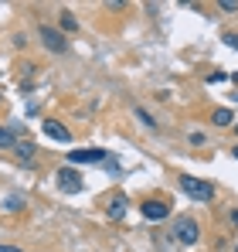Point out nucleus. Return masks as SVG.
I'll return each instance as SVG.
<instances>
[{
  "label": "nucleus",
  "instance_id": "21",
  "mask_svg": "<svg viewBox=\"0 0 238 252\" xmlns=\"http://www.w3.org/2000/svg\"><path fill=\"white\" fill-rule=\"evenodd\" d=\"M235 252H238V246H235Z\"/></svg>",
  "mask_w": 238,
  "mask_h": 252
},
{
  "label": "nucleus",
  "instance_id": "8",
  "mask_svg": "<svg viewBox=\"0 0 238 252\" xmlns=\"http://www.w3.org/2000/svg\"><path fill=\"white\" fill-rule=\"evenodd\" d=\"M140 211H143V218H147V221H163V218L170 215V208H167L163 201H157V198H153V201H143Z\"/></svg>",
  "mask_w": 238,
  "mask_h": 252
},
{
  "label": "nucleus",
  "instance_id": "20",
  "mask_svg": "<svg viewBox=\"0 0 238 252\" xmlns=\"http://www.w3.org/2000/svg\"><path fill=\"white\" fill-rule=\"evenodd\" d=\"M235 133H238V126H235Z\"/></svg>",
  "mask_w": 238,
  "mask_h": 252
},
{
  "label": "nucleus",
  "instance_id": "11",
  "mask_svg": "<svg viewBox=\"0 0 238 252\" xmlns=\"http://www.w3.org/2000/svg\"><path fill=\"white\" fill-rule=\"evenodd\" d=\"M0 208L7 211V215H10V211H21V208H24V198H21V194H7Z\"/></svg>",
  "mask_w": 238,
  "mask_h": 252
},
{
  "label": "nucleus",
  "instance_id": "14",
  "mask_svg": "<svg viewBox=\"0 0 238 252\" xmlns=\"http://www.w3.org/2000/svg\"><path fill=\"white\" fill-rule=\"evenodd\" d=\"M136 120H140V123L147 126V129H157V123H153V116H150L147 109H140V106H136Z\"/></svg>",
  "mask_w": 238,
  "mask_h": 252
},
{
  "label": "nucleus",
  "instance_id": "10",
  "mask_svg": "<svg viewBox=\"0 0 238 252\" xmlns=\"http://www.w3.org/2000/svg\"><path fill=\"white\" fill-rule=\"evenodd\" d=\"M0 147H3V150H14V147H17V133L7 129V126H0Z\"/></svg>",
  "mask_w": 238,
  "mask_h": 252
},
{
  "label": "nucleus",
  "instance_id": "12",
  "mask_svg": "<svg viewBox=\"0 0 238 252\" xmlns=\"http://www.w3.org/2000/svg\"><path fill=\"white\" fill-rule=\"evenodd\" d=\"M122 215H126V198L119 194V198L109 201V218H122Z\"/></svg>",
  "mask_w": 238,
  "mask_h": 252
},
{
  "label": "nucleus",
  "instance_id": "13",
  "mask_svg": "<svg viewBox=\"0 0 238 252\" xmlns=\"http://www.w3.org/2000/svg\"><path fill=\"white\" fill-rule=\"evenodd\" d=\"M65 31H79V21L72 17V10H65V14H61V34H65Z\"/></svg>",
  "mask_w": 238,
  "mask_h": 252
},
{
  "label": "nucleus",
  "instance_id": "16",
  "mask_svg": "<svg viewBox=\"0 0 238 252\" xmlns=\"http://www.w3.org/2000/svg\"><path fill=\"white\" fill-rule=\"evenodd\" d=\"M225 44H228V48H235V51H238V34H225Z\"/></svg>",
  "mask_w": 238,
  "mask_h": 252
},
{
  "label": "nucleus",
  "instance_id": "17",
  "mask_svg": "<svg viewBox=\"0 0 238 252\" xmlns=\"http://www.w3.org/2000/svg\"><path fill=\"white\" fill-rule=\"evenodd\" d=\"M0 252H24V249H17V246H0Z\"/></svg>",
  "mask_w": 238,
  "mask_h": 252
},
{
  "label": "nucleus",
  "instance_id": "4",
  "mask_svg": "<svg viewBox=\"0 0 238 252\" xmlns=\"http://www.w3.org/2000/svg\"><path fill=\"white\" fill-rule=\"evenodd\" d=\"M106 150L102 147H82V150H68V164H102Z\"/></svg>",
  "mask_w": 238,
  "mask_h": 252
},
{
  "label": "nucleus",
  "instance_id": "1",
  "mask_svg": "<svg viewBox=\"0 0 238 252\" xmlns=\"http://www.w3.org/2000/svg\"><path fill=\"white\" fill-rule=\"evenodd\" d=\"M180 191H184L191 201H198V205H208V201L214 198V188H211L208 181H201V177H191V174H180Z\"/></svg>",
  "mask_w": 238,
  "mask_h": 252
},
{
  "label": "nucleus",
  "instance_id": "18",
  "mask_svg": "<svg viewBox=\"0 0 238 252\" xmlns=\"http://www.w3.org/2000/svg\"><path fill=\"white\" fill-rule=\"evenodd\" d=\"M232 157H235V160H238V143H235V147H232Z\"/></svg>",
  "mask_w": 238,
  "mask_h": 252
},
{
  "label": "nucleus",
  "instance_id": "9",
  "mask_svg": "<svg viewBox=\"0 0 238 252\" xmlns=\"http://www.w3.org/2000/svg\"><path fill=\"white\" fill-rule=\"evenodd\" d=\"M211 123L214 126H232L235 123V113H232V109H214V113H211Z\"/></svg>",
  "mask_w": 238,
  "mask_h": 252
},
{
  "label": "nucleus",
  "instance_id": "3",
  "mask_svg": "<svg viewBox=\"0 0 238 252\" xmlns=\"http://www.w3.org/2000/svg\"><path fill=\"white\" fill-rule=\"evenodd\" d=\"M55 177H58V188H61V194H79L82 191V174L75 167H58V174H55Z\"/></svg>",
  "mask_w": 238,
  "mask_h": 252
},
{
  "label": "nucleus",
  "instance_id": "15",
  "mask_svg": "<svg viewBox=\"0 0 238 252\" xmlns=\"http://www.w3.org/2000/svg\"><path fill=\"white\" fill-rule=\"evenodd\" d=\"M218 10H225V14H232V10H238L235 0H218Z\"/></svg>",
  "mask_w": 238,
  "mask_h": 252
},
{
  "label": "nucleus",
  "instance_id": "2",
  "mask_svg": "<svg viewBox=\"0 0 238 252\" xmlns=\"http://www.w3.org/2000/svg\"><path fill=\"white\" fill-rule=\"evenodd\" d=\"M174 235H177V242H180V246H198L201 225L191 218V215H180V218L174 221Z\"/></svg>",
  "mask_w": 238,
  "mask_h": 252
},
{
  "label": "nucleus",
  "instance_id": "6",
  "mask_svg": "<svg viewBox=\"0 0 238 252\" xmlns=\"http://www.w3.org/2000/svg\"><path fill=\"white\" fill-rule=\"evenodd\" d=\"M41 129H44V136L55 140V143H72V129H68L65 123H58V120H44Z\"/></svg>",
  "mask_w": 238,
  "mask_h": 252
},
{
  "label": "nucleus",
  "instance_id": "7",
  "mask_svg": "<svg viewBox=\"0 0 238 252\" xmlns=\"http://www.w3.org/2000/svg\"><path fill=\"white\" fill-rule=\"evenodd\" d=\"M14 157H17L24 167H31V164L38 160V147H34L31 140H17V147H14Z\"/></svg>",
  "mask_w": 238,
  "mask_h": 252
},
{
  "label": "nucleus",
  "instance_id": "5",
  "mask_svg": "<svg viewBox=\"0 0 238 252\" xmlns=\"http://www.w3.org/2000/svg\"><path fill=\"white\" fill-rule=\"evenodd\" d=\"M38 38H41V44H44L48 51H55V55H61V51L68 48V41H65V34H61V31H55V28H44V24L38 28Z\"/></svg>",
  "mask_w": 238,
  "mask_h": 252
},
{
  "label": "nucleus",
  "instance_id": "19",
  "mask_svg": "<svg viewBox=\"0 0 238 252\" xmlns=\"http://www.w3.org/2000/svg\"><path fill=\"white\" fill-rule=\"evenodd\" d=\"M232 221H235V225H238V211H232Z\"/></svg>",
  "mask_w": 238,
  "mask_h": 252
}]
</instances>
